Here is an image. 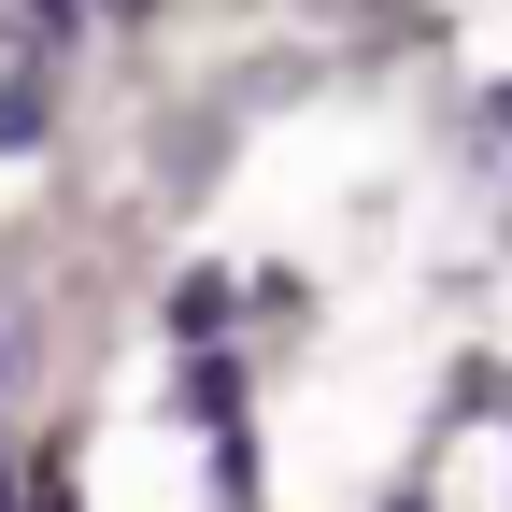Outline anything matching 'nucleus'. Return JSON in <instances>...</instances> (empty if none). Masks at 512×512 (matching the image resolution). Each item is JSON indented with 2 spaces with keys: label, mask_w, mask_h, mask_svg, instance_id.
Here are the masks:
<instances>
[{
  "label": "nucleus",
  "mask_w": 512,
  "mask_h": 512,
  "mask_svg": "<svg viewBox=\"0 0 512 512\" xmlns=\"http://www.w3.org/2000/svg\"><path fill=\"white\" fill-rule=\"evenodd\" d=\"M29 143H43V86L15 72V86H0V157H29Z\"/></svg>",
  "instance_id": "f257e3e1"
},
{
  "label": "nucleus",
  "mask_w": 512,
  "mask_h": 512,
  "mask_svg": "<svg viewBox=\"0 0 512 512\" xmlns=\"http://www.w3.org/2000/svg\"><path fill=\"white\" fill-rule=\"evenodd\" d=\"M15 370H29V342H15V328H0V384H15Z\"/></svg>",
  "instance_id": "f03ea898"
}]
</instances>
